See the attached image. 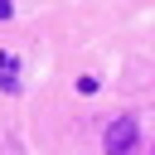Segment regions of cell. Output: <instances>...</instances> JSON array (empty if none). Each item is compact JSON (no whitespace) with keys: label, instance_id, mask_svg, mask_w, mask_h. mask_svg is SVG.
<instances>
[{"label":"cell","instance_id":"obj_3","mask_svg":"<svg viewBox=\"0 0 155 155\" xmlns=\"http://www.w3.org/2000/svg\"><path fill=\"white\" fill-rule=\"evenodd\" d=\"M0 19H10V0H0Z\"/></svg>","mask_w":155,"mask_h":155},{"label":"cell","instance_id":"obj_1","mask_svg":"<svg viewBox=\"0 0 155 155\" xmlns=\"http://www.w3.org/2000/svg\"><path fill=\"white\" fill-rule=\"evenodd\" d=\"M136 140H140L136 116H116L107 126V155H136Z\"/></svg>","mask_w":155,"mask_h":155},{"label":"cell","instance_id":"obj_2","mask_svg":"<svg viewBox=\"0 0 155 155\" xmlns=\"http://www.w3.org/2000/svg\"><path fill=\"white\" fill-rule=\"evenodd\" d=\"M0 87H5V92L19 87V78H15V58H10V53H0Z\"/></svg>","mask_w":155,"mask_h":155}]
</instances>
